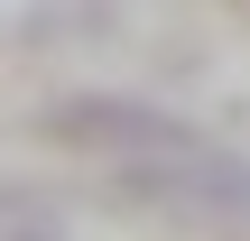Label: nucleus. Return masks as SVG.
Instances as JSON below:
<instances>
[{"instance_id": "f257e3e1", "label": "nucleus", "mask_w": 250, "mask_h": 241, "mask_svg": "<svg viewBox=\"0 0 250 241\" xmlns=\"http://www.w3.org/2000/svg\"><path fill=\"white\" fill-rule=\"evenodd\" d=\"M56 139H83V149H121V158H195L204 139L167 111H139V102H65L56 111Z\"/></svg>"}]
</instances>
